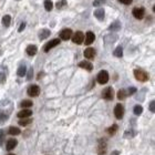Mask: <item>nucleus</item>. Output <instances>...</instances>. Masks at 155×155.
<instances>
[{
    "label": "nucleus",
    "instance_id": "29",
    "mask_svg": "<svg viewBox=\"0 0 155 155\" xmlns=\"http://www.w3.org/2000/svg\"><path fill=\"white\" fill-rule=\"evenodd\" d=\"M113 54L115 56H118V58H122V56H123V49H122V47H118L116 49L114 50Z\"/></svg>",
    "mask_w": 155,
    "mask_h": 155
},
{
    "label": "nucleus",
    "instance_id": "10",
    "mask_svg": "<svg viewBox=\"0 0 155 155\" xmlns=\"http://www.w3.org/2000/svg\"><path fill=\"white\" fill-rule=\"evenodd\" d=\"M58 44H60V39H53V40L49 41V42L44 46V51H46V52H48V51H50L52 48L56 47Z\"/></svg>",
    "mask_w": 155,
    "mask_h": 155
},
{
    "label": "nucleus",
    "instance_id": "36",
    "mask_svg": "<svg viewBox=\"0 0 155 155\" xmlns=\"http://www.w3.org/2000/svg\"><path fill=\"white\" fill-rule=\"evenodd\" d=\"M135 132H133V131H127V132H125V134H124V136L126 137V139H130V137H134V135H135Z\"/></svg>",
    "mask_w": 155,
    "mask_h": 155
},
{
    "label": "nucleus",
    "instance_id": "35",
    "mask_svg": "<svg viewBox=\"0 0 155 155\" xmlns=\"http://www.w3.org/2000/svg\"><path fill=\"white\" fill-rule=\"evenodd\" d=\"M7 120H8V114L0 112V123H2V122H5V121Z\"/></svg>",
    "mask_w": 155,
    "mask_h": 155
},
{
    "label": "nucleus",
    "instance_id": "6",
    "mask_svg": "<svg viewBox=\"0 0 155 155\" xmlns=\"http://www.w3.org/2000/svg\"><path fill=\"white\" fill-rule=\"evenodd\" d=\"M28 95L29 97H32V98H35V97H38L39 94H40V88L38 86V85H30L28 88Z\"/></svg>",
    "mask_w": 155,
    "mask_h": 155
},
{
    "label": "nucleus",
    "instance_id": "33",
    "mask_svg": "<svg viewBox=\"0 0 155 155\" xmlns=\"http://www.w3.org/2000/svg\"><path fill=\"white\" fill-rule=\"evenodd\" d=\"M5 140H6V137H5V131L3 130H0V146L3 145Z\"/></svg>",
    "mask_w": 155,
    "mask_h": 155
},
{
    "label": "nucleus",
    "instance_id": "18",
    "mask_svg": "<svg viewBox=\"0 0 155 155\" xmlns=\"http://www.w3.org/2000/svg\"><path fill=\"white\" fill-rule=\"evenodd\" d=\"M94 16H95V18H98V19H99L100 21H102V20L104 19V16H105L104 9H102V8L97 9V10L94 11Z\"/></svg>",
    "mask_w": 155,
    "mask_h": 155
},
{
    "label": "nucleus",
    "instance_id": "37",
    "mask_svg": "<svg viewBox=\"0 0 155 155\" xmlns=\"http://www.w3.org/2000/svg\"><path fill=\"white\" fill-rule=\"evenodd\" d=\"M127 95H132V94H134L135 92H136V88H134V86H132V88H128V90H127Z\"/></svg>",
    "mask_w": 155,
    "mask_h": 155
},
{
    "label": "nucleus",
    "instance_id": "34",
    "mask_svg": "<svg viewBox=\"0 0 155 155\" xmlns=\"http://www.w3.org/2000/svg\"><path fill=\"white\" fill-rule=\"evenodd\" d=\"M104 2H105V0H94V1H93V6H94V7H100V6H102Z\"/></svg>",
    "mask_w": 155,
    "mask_h": 155
},
{
    "label": "nucleus",
    "instance_id": "23",
    "mask_svg": "<svg viewBox=\"0 0 155 155\" xmlns=\"http://www.w3.org/2000/svg\"><path fill=\"white\" fill-rule=\"evenodd\" d=\"M31 123H32V119H30V118H24V119L19 120V125H21V126H27Z\"/></svg>",
    "mask_w": 155,
    "mask_h": 155
},
{
    "label": "nucleus",
    "instance_id": "11",
    "mask_svg": "<svg viewBox=\"0 0 155 155\" xmlns=\"http://www.w3.org/2000/svg\"><path fill=\"white\" fill-rule=\"evenodd\" d=\"M95 40V35L93 32L91 31H89V32H86V35H84V43L86 46H89V44H91L93 43V41Z\"/></svg>",
    "mask_w": 155,
    "mask_h": 155
},
{
    "label": "nucleus",
    "instance_id": "30",
    "mask_svg": "<svg viewBox=\"0 0 155 155\" xmlns=\"http://www.w3.org/2000/svg\"><path fill=\"white\" fill-rule=\"evenodd\" d=\"M133 112L135 115H141L142 113H143V107L142 105H135L133 109Z\"/></svg>",
    "mask_w": 155,
    "mask_h": 155
},
{
    "label": "nucleus",
    "instance_id": "31",
    "mask_svg": "<svg viewBox=\"0 0 155 155\" xmlns=\"http://www.w3.org/2000/svg\"><path fill=\"white\" fill-rule=\"evenodd\" d=\"M116 131H118V125L116 124H113L112 126H110L107 128V133L110 134V135H114V134L116 133Z\"/></svg>",
    "mask_w": 155,
    "mask_h": 155
},
{
    "label": "nucleus",
    "instance_id": "22",
    "mask_svg": "<svg viewBox=\"0 0 155 155\" xmlns=\"http://www.w3.org/2000/svg\"><path fill=\"white\" fill-rule=\"evenodd\" d=\"M8 133L10 134V135H19V134L21 133V131H20V128L19 127H16V126H10L9 127V130H8Z\"/></svg>",
    "mask_w": 155,
    "mask_h": 155
},
{
    "label": "nucleus",
    "instance_id": "14",
    "mask_svg": "<svg viewBox=\"0 0 155 155\" xmlns=\"http://www.w3.org/2000/svg\"><path fill=\"white\" fill-rule=\"evenodd\" d=\"M7 73H8V70L6 67H1L0 68V83H5L6 82Z\"/></svg>",
    "mask_w": 155,
    "mask_h": 155
},
{
    "label": "nucleus",
    "instance_id": "26",
    "mask_svg": "<svg viewBox=\"0 0 155 155\" xmlns=\"http://www.w3.org/2000/svg\"><path fill=\"white\" fill-rule=\"evenodd\" d=\"M2 23H3L5 27H9L10 23H11V17H10L9 14L3 16V18H2Z\"/></svg>",
    "mask_w": 155,
    "mask_h": 155
},
{
    "label": "nucleus",
    "instance_id": "40",
    "mask_svg": "<svg viewBox=\"0 0 155 155\" xmlns=\"http://www.w3.org/2000/svg\"><path fill=\"white\" fill-rule=\"evenodd\" d=\"M119 1L122 2V3H124V5H131L133 0H119Z\"/></svg>",
    "mask_w": 155,
    "mask_h": 155
},
{
    "label": "nucleus",
    "instance_id": "32",
    "mask_svg": "<svg viewBox=\"0 0 155 155\" xmlns=\"http://www.w3.org/2000/svg\"><path fill=\"white\" fill-rule=\"evenodd\" d=\"M67 5H68V3H67V0H60V1L56 2V6L58 9H63L64 7H67Z\"/></svg>",
    "mask_w": 155,
    "mask_h": 155
},
{
    "label": "nucleus",
    "instance_id": "8",
    "mask_svg": "<svg viewBox=\"0 0 155 155\" xmlns=\"http://www.w3.org/2000/svg\"><path fill=\"white\" fill-rule=\"evenodd\" d=\"M133 16L136 18V19H143L144 14H145V9L143 7L141 8H134L133 11H132Z\"/></svg>",
    "mask_w": 155,
    "mask_h": 155
},
{
    "label": "nucleus",
    "instance_id": "38",
    "mask_svg": "<svg viewBox=\"0 0 155 155\" xmlns=\"http://www.w3.org/2000/svg\"><path fill=\"white\" fill-rule=\"evenodd\" d=\"M32 78H33V69H32V68H30V70H29V72H28V75H27V79L30 81Z\"/></svg>",
    "mask_w": 155,
    "mask_h": 155
},
{
    "label": "nucleus",
    "instance_id": "42",
    "mask_svg": "<svg viewBox=\"0 0 155 155\" xmlns=\"http://www.w3.org/2000/svg\"><path fill=\"white\" fill-rule=\"evenodd\" d=\"M110 155H120V151H113Z\"/></svg>",
    "mask_w": 155,
    "mask_h": 155
},
{
    "label": "nucleus",
    "instance_id": "12",
    "mask_svg": "<svg viewBox=\"0 0 155 155\" xmlns=\"http://www.w3.org/2000/svg\"><path fill=\"white\" fill-rule=\"evenodd\" d=\"M32 115V111L29 109H23L20 112L18 113V118L19 119H24V118H30Z\"/></svg>",
    "mask_w": 155,
    "mask_h": 155
},
{
    "label": "nucleus",
    "instance_id": "20",
    "mask_svg": "<svg viewBox=\"0 0 155 155\" xmlns=\"http://www.w3.org/2000/svg\"><path fill=\"white\" fill-rule=\"evenodd\" d=\"M116 39H118V35H107L104 37V42L107 43V44H110V43H113L116 41Z\"/></svg>",
    "mask_w": 155,
    "mask_h": 155
},
{
    "label": "nucleus",
    "instance_id": "41",
    "mask_svg": "<svg viewBox=\"0 0 155 155\" xmlns=\"http://www.w3.org/2000/svg\"><path fill=\"white\" fill-rule=\"evenodd\" d=\"M24 28H26V23H24V22H22L21 24H20V28H19V30H18V31H19V32H22Z\"/></svg>",
    "mask_w": 155,
    "mask_h": 155
},
{
    "label": "nucleus",
    "instance_id": "7",
    "mask_svg": "<svg viewBox=\"0 0 155 155\" xmlns=\"http://www.w3.org/2000/svg\"><path fill=\"white\" fill-rule=\"evenodd\" d=\"M97 152L99 155H104L106 153V141L105 140H100L98 148H97Z\"/></svg>",
    "mask_w": 155,
    "mask_h": 155
},
{
    "label": "nucleus",
    "instance_id": "16",
    "mask_svg": "<svg viewBox=\"0 0 155 155\" xmlns=\"http://www.w3.org/2000/svg\"><path fill=\"white\" fill-rule=\"evenodd\" d=\"M79 67L82 68V69H85L86 71H92L93 70V65H92L91 62H88V61H81L79 63Z\"/></svg>",
    "mask_w": 155,
    "mask_h": 155
},
{
    "label": "nucleus",
    "instance_id": "9",
    "mask_svg": "<svg viewBox=\"0 0 155 155\" xmlns=\"http://www.w3.org/2000/svg\"><path fill=\"white\" fill-rule=\"evenodd\" d=\"M71 37H72V30L71 29H63L61 32H60V39L61 40H69Z\"/></svg>",
    "mask_w": 155,
    "mask_h": 155
},
{
    "label": "nucleus",
    "instance_id": "27",
    "mask_svg": "<svg viewBox=\"0 0 155 155\" xmlns=\"http://www.w3.org/2000/svg\"><path fill=\"white\" fill-rule=\"evenodd\" d=\"M127 97V92L126 90H124V89H122L120 91L118 92V99L119 100H124L125 98Z\"/></svg>",
    "mask_w": 155,
    "mask_h": 155
},
{
    "label": "nucleus",
    "instance_id": "28",
    "mask_svg": "<svg viewBox=\"0 0 155 155\" xmlns=\"http://www.w3.org/2000/svg\"><path fill=\"white\" fill-rule=\"evenodd\" d=\"M52 7H53V3H52L51 0H44V8H46L47 11H51Z\"/></svg>",
    "mask_w": 155,
    "mask_h": 155
},
{
    "label": "nucleus",
    "instance_id": "17",
    "mask_svg": "<svg viewBox=\"0 0 155 155\" xmlns=\"http://www.w3.org/2000/svg\"><path fill=\"white\" fill-rule=\"evenodd\" d=\"M26 51H27V53H28L30 56H33L37 54V52H38V48H37L35 46H33V44H30V46L27 47Z\"/></svg>",
    "mask_w": 155,
    "mask_h": 155
},
{
    "label": "nucleus",
    "instance_id": "24",
    "mask_svg": "<svg viewBox=\"0 0 155 155\" xmlns=\"http://www.w3.org/2000/svg\"><path fill=\"white\" fill-rule=\"evenodd\" d=\"M17 74L19 77H24L27 74V68H26V65H20L18 71H17Z\"/></svg>",
    "mask_w": 155,
    "mask_h": 155
},
{
    "label": "nucleus",
    "instance_id": "25",
    "mask_svg": "<svg viewBox=\"0 0 155 155\" xmlns=\"http://www.w3.org/2000/svg\"><path fill=\"white\" fill-rule=\"evenodd\" d=\"M32 101H30V100H23L21 103H20V106H21L22 109H28V107H31L32 106Z\"/></svg>",
    "mask_w": 155,
    "mask_h": 155
},
{
    "label": "nucleus",
    "instance_id": "15",
    "mask_svg": "<svg viewBox=\"0 0 155 155\" xmlns=\"http://www.w3.org/2000/svg\"><path fill=\"white\" fill-rule=\"evenodd\" d=\"M17 144H18V141H17L16 139H10V140H8L7 145H6L7 151H12V150L17 146Z\"/></svg>",
    "mask_w": 155,
    "mask_h": 155
},
{
    "label": "nucleus",
    "instance_id": "1",
    "mask_svg": "<svg viewBox=\"0 0 155 155\" xmlns=\"http://www.w3.org/2000/svg\"><path fill=\"white\" fill-rule=\"evenodd\" d=\"M134 77L137 81H141V82H146L148 80V74L141 69H135L134 70Z\"/></svg>",
    "mask_w": 155,
    "mask_h": 155
},
{
    "label": "nucleus",
    "instance_id": "39",
    "mask_svg": "<svg viewBox=\"0 0 155 155\" xmlns=\"http://www.w3.org/2000/svg\"><path fill=\"white\" fill-rule=\"evenodd\" d=\"M150 111L151 112H155V101H151V103H150Z\"/></svg>",
    "mask_w": 155,
    "mask_h": 155
},
{
    "label": "nucleus",
    "instance_id": "21",
    "mask_svg": "<svg viewBox=\"0 0 155 155\" xmlns=\"http://www.w3.org/2000/svg\"><path fill=\"white\" fill-rule=\"evenodd\" d=\"M121 27H122V26H121V22L119 21V20H116V21H114L112 24L109 27V30H111V31H119L121 29Z\"/></svg>",
    "mask_w": 155,
    "mask_h": 155
},
{
    "label": "nucleus",
    "instance_id": "3",
    "mask_svg": "<svg viewBox=\"0 0 155 155\" xmlns=\"http://www.w3.org/2000/svg\"><path fill=\"white\" fill-rule=\"evenodd\" d=\"M97 80H98V82H99L100 84H105V83H107V81H109V73H107V71L105 70L101 71L99 74H98V77H97Z\"/></svg>",
    "mask_w": 155,
    "mask_h": 155
},
{
    "label": "nucleus",
    "instance_id": "5",
    "mask_svg": "<svg viewBox=\"0 0 155 155\" xmlns=\"http://www.w3.org/2000/svg\"><path fill=\"white\" fill-rule=\"evenodd\" d=\"M72 41L75 43V44H81V43L84 41V35L81 32V31H78L74 35H72Z\"/></svg>",
    "mask_w": 155,
    "mask_h": 155
},
{
    "label": "nucleus",
    "instance_id": "2",
    "mask_svg": "<svg viewBox=\"0 0 155 155\" xmlns=\"http://www.w3.org/2000/svg\"><path fill=\"white\" fill-rule=\"evenodd\" d=\"M102 98L107 100V101L113 100V98H114V90H113V88H111V86L105 88V89L102 91Z\"/></svg>",
    "mask_w": 155,
    "mask_h": 155
},
{
    "label": "nucleus",
    "instance_id": "13",
    "mask_svg": "<svg viewBox=\"0 0 155 155\" xmlns=\"http://www.w3.org/2000/svg\"><path fill=\"white\" fill-rule=\"evenodd\" d=\"M84 56L86 59H89V60H92L94 56H95V50L93 49V48H86L84 50Z\"/></svg>",
    "mask_w": 155,
    "mask_h": 155
},
{
    "label": "nucleus",
    "instance_id": "4",
    "mask_svg": "<svg viewBox=\"0 0 155 155\" xmlns=\"http://www.w3.org/2000/svg\"><path fill=\"white\" fill-rule=\"evenodd\" d=\"M114 115L118 120H122L123 115H124V106L122 105L121 103L116 104L115 107H114Z\"/></svg>",
    "mask_w": 155,
    "mask_h": 155
},
{
    "label": "nucleus",
    "instance_id": "43",
    "mask_svg": "<svg viewBox=\"0 0 155 155\" xmlns=\"http://www.w3.org/2000/svg\"><path fill=\"white\" fill-rule=\"evenodd\" d=\"M8 155H16V154H8Z\"/></svg>",
    "mask_w": 155,
    "mask_h": 155
},
{
    "label": "nucleus",
    "instance_id": "19",
    "mask_svg": "<svg viewBox=\"0 0 155 155\" xmlns=\"http://www.w3.org/2000/svg\"><path fill=\"white\" fill-rule=\"evenodd\" d=\"M50 35H51V32H50L49 29H42V30L39 32V39H40V40H44V39H47Z\"/></svg>",
    "mask_w": 155,
    "mask_h": 155
}]
</instances>
